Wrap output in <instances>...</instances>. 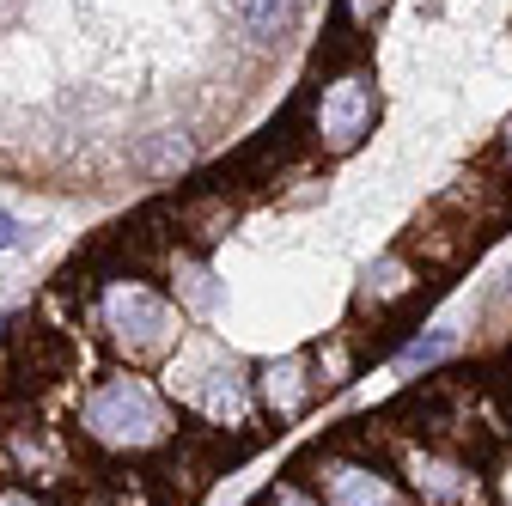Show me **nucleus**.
<instances>
[{"mask_svg":"<svg viewBox=\"0 0 512 506\" xmlns=\"http://www.w3.org/2000/svg\"><path fill=\"white\" fill-rule=\"evenodd\" d=\"M80 439L110 458H159L177 446V415L141 372H104L80 397Z\"/></svg>","mask_w":512,"mask_h":506,"instance_id":"obj_1","label":"nucleus"},{"mask_svg":"<svg viewBox=\"0 0 512 506\" xmlns=\"http://www.w3.org/2000/svg\"><path fill=\"white\" fill-rule=\"evenodd\" d=\"M452 348H458V336H452V330H427V336H415V342L397 354V366H403V372H421V366H439Z\"/></svg>","mask_w":512,"mask_h":506,"instance_id":"obj_14","label":"nucleus"},{"mask_svg":"<svg viewBox=\"0 0 512 506\" xmlns=\"http://www.w3.org/2000/svg\"><path fill=\"white\" fill-rule=\"evenodd\" d=\"M421 293V269L409 263V250H391V257H378L366 269V287H360V311H391L403 299Z\"/></svg>","mask_w":512,"mask_h":506,"instance_id":"obj_9","label":"nucleus"},{"mask_svg":"<svg viewBox=\"0 0 512 506\" xmlns=\"http://www.w3.org/2000/svg\"><path fill=\"white\" fill-rule=\"evenodd\" d=\"M0 506H55L43 488H25V482H0Z\"/></svg>","mask_w":512,"mask_h":506,"instance_id":"obj_17","label":"nucleus"},{"mask_svg":"<svg viewBox=\"0 0 512 506\" xmlns=\"http://www.w3.org/2000/svg\"><path fill=\"white\" fill-rule=\"evenodd\" d=\"M299 25V0H244V31L250 43H281Z\"/></svg>","mask_w":512,"mask_h":506,"instance_id":"obj_13","label":"nucleus"},{"mask_svg":"<svg viewBox=\"0 0 512 506\" xmlns=\"http://www.w3.org/2000/svg\"><path fill=\"white\" fill-rule=\"evenodd\" d=\"M354 372H360V354H354V336H348V330H336V336H324V342L311 348V378H317V397H324V391H342Z\"/></svg>","mask_w":512,"mask_h":506,"instance_id":"obj_12","label":"nucleus"},{"mask_svg":"<svg viewBox=\"0 0 512 506\" xmlns=\"http://www.w3.org/2000/svg\"><path fill=\"white\" fill-rule=\"evenodd\" d=\"M397 464H403V482L427 500V506H470L482 500V476L464 452L452 446H421V439H403L397 446Z\"/></svg>","mask_w":512,"mask_h":506,"instance_id":"obj_4","label":"nucleus"},{"mask_svg":"<svg viewBox=\"0 0 512 506\" xmlns=\"http://www.w3.org/2000/svg\"><path fill=\"white\" fill-rule=\"evenodd\" d=\"M317 506H397V482L372 458L317 452Z\"/></svg>","mask_w":512,"mask_h":506,"instance_id":"obj_5","label":"nucleus"},{"mask_svg":"<svg viewBox=\"0 0 512 506\" xmlns=\"http://www.w3.org/2000/svg\"><path fill=\"white\" fill-rule=\"evenodd\" d=\"M7 244H19V220H13V214H0V250H7Z\"/></svg>","mask_w":512,"mask_h":506,"instance_id":"obj_19","label":"nucleus"},{"mask_svg":"<svg viewBox=\"0 0 512 506\" xmlns=\"http://www.w3.org/2000/svg\"><path fill=\"white\" fill-rule=\"evenodd\" d=\"M171 220H177V238L189 244V257H196V250H208L232 232L238 208L226 202V189H196L189 202H171Z\"/></svg>","mask_w":512,"mask_h":506,"instance_id":"obj_8","label":"nucleus"},{"mask_svg":"<svg viewBox=\"0 0 512 506\" xmlns=\"http://www.w3.org/2000/svg\"><path fill=\"white\" fill-rule=\"evenodd\" d=\"M476 244H482V238H476V226H464V220H452V226H427V232L415 226V238H409L415 257H421V263H433V269H445V275H452Z\"/></svg>","mask_w":512,"mask_h":506,"instance_id":"obj_10","label":"nucleus"},{"mask_svg":"<svg viewBox=\"0 0 512 506\" xmlns=\"http://www.w3.org/2000/svg\"><path fill=\"white\" fill-rule=\"evenodd\" d=\"M305 141L324 153V159H342V153H354L366 135H372V122H378V80L360 68H342V74H330L324 86H317L311 98H305Z\"/></svg>","mask_w":512,"mask_h":506,"instance_id":"obj_3","label":"nucleus"},{"mask_svg":"<svg viewBox=\"0 0 512 506\" xmlns=\"http://www.w3.org/2000/svg\"><path fill=\"white\" fill-rule=\"evenodd\" d=\"M494 153H500V165L512 171V116H506V129H500V147H494Z\"/></svg>","mask_w":512,"mask_h":506,"instance_id":"obj_18","label":"nucleus"},{"mask_svg":"<svg viewBox=\"0 0 512 506\" xmlns=\"http://www.w3.org/2000/svg\"><path fill=\"white\" fill-rule=\"evenodd\" d=\"M92 293H98V299H92V305H98V330H104V342H110L122 360L147 366V360H165V354L177 348L183 318H177V305H171L147 275L116 269V275H104Z\"/></svg>","mask_w":512,"mask_h":506,"instance_id":"obj_2","label":"nucleus"},{"mask_svg":"<svg viewBox=\"0 0 512 506\" xmlns=\"http://www.w3.org/2000/svg\"><path fill=\"white\" fill-rule=\"evenodd\" d=\"M189 159H196V141H189V129H159V135H147V141L135 147V171L153 177V183L189 171Z\"/></svg>","mask_w":512,"mask_h":506,"instance_id":"obj_11","label":"nucleus"},{"mask_svg":"<svg viewBox=\"0 0 512 506\" xmlns=\"http://www.w3.org/2000/svg\"><path fill=\"white\" fill-rule=\"evenodd\" d=\"M384 7H391V0H342V19L360 25V31H372V25L384 19Z\"/></svg>","mask_w":512,"mask_h":506,"instance_id":"obj_15","label":"nucleus"},{"mask_svg":"<svg viewBox=\"0 0 512 506\" xmlns=\"http://www.w3.org/2000/svg\"><path fill=\"white\" fill-rule=\"evenodd\" d=\"M7 452H13V464L31 476V488L74 476V446H68L61 433H49V427H13V433H7Z\"/></svg>","mask_w":512,"mask_h":506,"instance_id":"obj_7","label":"nucleus"},{"mask_svg":"<svg viewBox=\"0 0 512 506\" xmlns=\"http://www.w3.org/2000/svg\"><path fill=\"white\" fill-rule=\"evenodd\" d=\"M256 506H317V494H311V488H299V482H275Z\"/></svg>","mask_w":512,"mask_h":506,"instance_id":"obj_16","label":"nucleus"},{"mask_svg":"<svg viewBox=\"0 0 512 506\" xmlns=\"http://www.w3.org/2000/svg\"><path fill=\"white\" fill-rule=\"evenodd\" d=\"M256 403H263V415H275L281 427H287V421H299V415L317 403L311 354H281V360H269L263 372H256Z\"/></svg>","mask_w":512,"mask_h":506,"instance_id":"obj_6","label":"nucleus"}]
</instances>
